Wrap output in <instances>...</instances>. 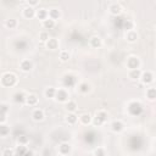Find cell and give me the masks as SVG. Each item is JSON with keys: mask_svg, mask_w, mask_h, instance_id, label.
Wrapping results in <instances>:
<instances>
[{"mask_svg": "<svg viewBox=\"0 0 156 156\" xmlns=\"http://www.w3.org/2000/svg\"><path fill=\"white\" fill-rule=\"evenodd\" d=\"M6 120V114H3V112H0V124H1L3 122H5Z\"/></svg>", "mask_w": 156, "mask_h": 156, "instance_id": "cell-39", "label": "cell"}, {"mask_svg": "<svg viewBox=\"0 0 156 156\" xmlns=\"http://www.w3.org/2000/svg\"><path fill=\"white\" fill-rule=\"evenodd\" d=\"M107 120V114L104 111H100L96 114V117L94 118V124L95 126H101V124Z\"/></svg>", "mask_w": 156, "mask_h": 156, "instance_id": "cell-4", "label": "cell"}, {"mask_svg": "<svg viewBox=\"0 0 156 156\" xmlns=\"http://www.w3.org/2000/svg\"><path fill=\"white\" fill-rule=\"evenodd\" d=\"M37 16H38L39 20H46V17H48V11L44 10V9H40L38 12H37Z\"/></svg>", "mask_w": 156, "mask_h": 156, "instance_id": "cell-27", "label": "cell"}, {"mask_svg": "<svg viewBox=\"0 0 156 156\" xmlns=\"http://www.w3.org/2000/svg\"><path fill=\"white\" fill-rule=\"evenodd\" d=\"M16 155L17 156H33V153L28 150V149L24 146V145H18L16 148Z\"/></svg>", "mask_w": 156, "mask_h": 156, "instance_id": "cell-5", "label": "cell"}, {"mask_svg": "<svg viewBox=\"0 0 156 156\" xmlns=\"http://www.w3.org/2000/svg\"><path fill=\"white\" fill-rule=\"evenodd\" d=\"M128 111L132 116H139L143 112V106H141V104L137 103V101H132L128 105Z\"/></svg>", "mask_w": 156, "mask_h": 156, "instance_id": "cell-1", "label": "cell"}, {"mask_svg": "<svg viewBox=\"0 0 156 156\" xmlns=\"http://www.w3.org/2000/svg\"><path fill=\"white\" fill-rule=\"evenodd\" d=\"M146 96L150 99V100H154V99L156 98V89L155 88H150L146 90Z\"/></svg>", "mask_w": 156, "mask_h": 156, "instance_id": "cell-28", "label": "cell"}, {"mask_svg": "<svg viewBox=\"0 0 156 156\" xmlns=\"http://www.w3.org/2000/svg\"><path fill=\"white\" fill-rule=\"evenodd\" d=\"M43 26L46 29H51L55 27V21H53L51 18H46V20H44V22H43Z\"/></svg>", "mask_w": 156, "mask_h": 156, "instance_id": "cell-18", "label": "cell"}, {"mask_svg": "<svg viewBox=\"0 0 156 156\" xmlns=\"http://www.w3.org/2000/svg\"><path fill=\"white\" fill-rule=\"evenodd\" d=\"M46 46L49 49H51V50H55V49H58V46H59V42L56 39H54V38H51V39H49L46 42Z\"/></svg>", "mask_w": 156, "mask_h": 156, "instance_id": "cell-14", "label": "cell"}, {"mask_svg": "<svg viewBox=\"0 0 156 156\" xmlns=\"http://www.w3.org/2000/svg\"><path fill=\"white\" fill-rule=\"evenodd\" d=\"M66 120H67V122L70 123V124H74V123L77 122V116L74 115V114H70V115L67 116Z\"/></svg>", "mask_w": 156, "mask_h": 156, "instance_id": "cell-33", "label": "cell"}, {"mask_svg": "<svg viewBox=\"0 0 156 156\" xmlns=\"http://www.w3.org/2000/svg\"><path fill=\"white\" fill-rule=\"evenodd\" d=\"M5 24H6V27H8V28L12 29V28H15V27L17 26V21L15 20V18H10V20L6 21Z\"/></svg>", "mask_w": 156, "mask_h": 156, "instance_id": "cell-29", "label": "cell"}, {"mask_svg": "<svg viewBox=\"0 0 156 156\" xmlns=\"http://www.w3.org/2000/svg\"><path fill=\"white\" fill-rule=\"evenodd\" d=\"M76 82H77V78L73 74H66L64 77V80H62L64 87H66V88H72V87L76 85Z\"/></svg>", "mask_w": 156, "mask_h": 156, "instance_id": "cell-3", "label": "cell"}, {"mask_svg": "<svg viewBox=\"0 0 156 156\" xmlns=\"http://www.w3.org/2000/svg\"><path fill=\"white\" fill-rule=\"evenodd\" d=\"M21 70L24 71V72H28L32 70V62H31L29 60H23L21 62Z\"/></svg>", "mask_w": 156, "mask_h": 156, "instance_id": "cell-13", "label": "cell"}, {"mask_svg": "<svg viewBox=\"0 0 156 156\" xmlns=\"http://www.w3.org/2000/svg\"><path fill=\"white\" fill-rule=\"evenodd\" d=\"M37 3H38L37 0H31V1H28V4H29V5H35Z\"/></svg>", "mask_w": 156, "mask_h": 156, "instance_id": "cell-40", "label": "cell"}, {"mask_svg": "<svg viewBox=\"0 0 156 156\" xmlns=\"http://www.w3.org/2000/svg\"><path fill=\"white\" fill-rule=\"evenodd\" d=\"M140 76H141V72H140L139 68L138 70H132L129 73V77L132 79H138V78H140Z\"/></svg>", "mask_w": 156, "mask_h": 156, "instance_id": "cell-25", "label": "cell"}, {"mask_svg": "<svg viewBox=\"0 0 156 156\" xmlns=\"http://www.w3.org/2000/svg\"><path fill=\"white\" fill-rule=\"evenodd\" d=\"M55 99H56L58 101H60V103H65V101H67V99H68L67 92H66L65 89H59V90H56Z\"/></svg>", "mask_w": 156, "mask_h": 156, "instance_id": "cell-6", "label": "cell"}, {"mask_svg": "<svg viewBox=\"0 0 156 156\" xmlns=\"http://www.w3.org/2000/svg\"><path fill=\"white\" fill-rule=\"evenodd\" d=\"M3 156H14V150H11V149H5L3 153Z\"/></svg>", "mask_w": 156, "mask_h": 156, "instance_id": "cell-37", "label": "cell"}, {"mask_svg": "<svg viewBox=\"0 0 156 156\" xmlns=\"http://www.w3.org/2000/svg\"><path fill=\"white\" fill-rule=\"evenodd\" d=\"M39 39H40L42 42H48V40H49V34H48L46 32H42V33L39 34Z\"/></svg>", "mask_w": 156, "mask_h": 156, "instance_id": "cell-34", "label": "cell"}, {"mask_svg": "<svg viewBox=\"0 0 156 156\" xmlns=\"http://www.w3.org/2000/svg\"><path fill=\"white\" fill-rule=\"evenodd\" d=\"M49 16H50V18L53 21H55V20H58V18L60 17V11L59 10H56V9H51L50 11H49V14H48Z\"/></svg>", "mask_w": 156, "mask_h": 156, "instance_id": "cell-20", "label": "cell"}, {"mask_svg": "<svg viewBox=\"0 0 156 156\" xmlns=\"http://www.w3.org/2000/svg\"><path fill=\"white\" fill-rule=\"evenodd\" d=\"M1 83L5 87H14L16 84V76L12 73H5L1 77Z\"/></svg>", "mask_w": 156, "mask_h": 156, "instance_id": "cell-2", "label": "cell"}, {"mask_svg": "<svg viewBox=\"0 0 156 156\" xmlns=\"http://www.w3.org/2000/svg\"><path fill=\"white\" fill-rule=\"evenodd\" d=\"M110 11H111V14H114V15H120V12H121V6L118 5V4H112L110 6Z\"/></svg>", "mask_w": 156, "mask_h": 156, "instance_id": "cell-21", "label": "cell"}, {"mask_svg": "<svg viewBox=\"0 0 156 156\" xmlns=\"http://www.w3.org/2000/svg\"><path fill=\"white\" fill-rule=\"evenodd\" d=\"M59 149H60V153H61V155H67V154H70V151H71V145L68 144V143H62V144L59 146Z\"/></svg>", "mask_w": 156, "mask_h": 156, "instance_id": "cell-10", "label": "cell"}, {"mask_svg": "<svg viewBox=\"0 0 156 156\" xmlns=\"http://www.w3.org/2000/svg\"><path fill=\"white\" fill-rule=\"evenodd\" d=\"M58 156H64V155H61V154H60V155H58Z\"/></svg>", "mask_w": 156, "mask_h": 156, "instance_id": "cell-41", "label": "cell"}, {"mask_svg": "<svg viewBox=\"0 0 156 156\" xmlns=\"http://www.w3.org/2000/svg\"><path fill=\"white\" fill-rule=\"evenodd\" d=\"M26 103L29 106H33V105H35L37 103H38V98H37L35 95H29V96L26 98Z\"/></svg>", "mask_w": 156, "mask_h": 156, "instance_id": "cell-22", "label": "cell"}, {"mask_svg": "<svg viewBox=\"0 0 156 156\" xmlns=\"http://www.w3.org/2000/svg\"><path fill=\"white\" fill-rule=\"evenodd\" d=\"M78 89H79V92H80V93H83V94H85V93H88V92H89L90 87H89V84H88V83H80V84H79V87H78Z\"/></svg>", "mask_w": 156, "mask_h": 156, "instance_id": "cell-26", "label": "cell"}, {"mask_svg": "<svg viewBox=\"0 0 156 156\" xmlns=\"http://www.w3.org/2000/svg\"><path fill=\"white\" fill-rule=\"evenodd\" d=\"M141 82L144 83V84H149V83H151L153 80H154V76H153V73L151 72H144V73H141Z\"/></svg>", "mask_w": 156, "mask_h": 156, "instance_id": "cell-8", "label": "cell"}, {"mask_svg": "<svg viewBox=\"0 0 156 156\" xmlns=\"http://www.w3.org/2000/svg\"><path fill=\"white\" fill-rule=\"evenodd\" d=\"M95 156H105V151H104V149L98 148L96 150H95Z\"/></svg>", "mask_w": 156, "mask_h": 156, "instance_id": "cell-38", "label": "cell"}, {"mask_svg": "<svg viewBox=\"0 0 156 156\" xmlns=\"http://www.w3.org/2000/svg\"><path fill=\"white\" fill-rule=\"evenodd\" d=\"M23 15H24V17H27V18H32V17L35 15V11H34V9H33V8H31V6H28V8L24 9Z\"/></svg>", "mask_w": 156, "mask_h": 156, "instance_id": "cell-15", "label": "cell"}, {"mask_svg": "<svg viewBox=\"0 0 156 156\" xmlns=\"http://www.w3.org/2000/svg\"><path fill=\"white\" fill-rule=\"evenodd\" d=\"M9 111V106L6 104H1L0 105V112H3V114H8Z\"/></svg>", "mask_w": 156, "mask_h": 156, "instance_id": "cell-36", "label": "cell"}, {"mask_svg": "<svg viewBox=\"0 0 156 156\" xmlns=\"http://www.w3.org/2000/svg\"><path fill=\"white\" fill-rule=\"evenodd\" d=\"M137 38H138V35H137V33L134 32V31H129V32H127V40L133 43L137 40Z\"/></svg>", "mask_w": 156, "mask_h": 156, "instance_id": "cell-23", "label": "cell"}, {"mask_svg": "<svg viewBox=\"0 0 156 156\" xmlns=\"http://www.w3.org/2000/svg\"><path fill=\"white\" fill-rule=\"evenodd\" d=\"M66 109H67V111H70V112H73L77 110V104L74 103V101H68L67 104H66Z\"/></svg>", "mask_w": 156, "mask_h": 156, "instance_id": "cell-24", "label": "cell"}, {"mask_svg": "<svg viewBox=\"0 0 156 156\" xmlns=\"http://www.w3.org/2000/svg\"><path fill=\"white\" fill-rule=\"evenodd\" d=\"M80 121H82V123H84V124L90 123V121H92L90 115L89 114H83L82 116H80Z\"/></svg>", "mask_w": 156, "mask_h": 156, "instance_id": "cell-32", "label": "cell"}, {"mask_svg": "<svg viewBox=\"0 0 156 156\" xmlns=\"http://www.w3.org/2000/svg\"><path fill=\"white\" fill-rule=\"evenodd\" d=\"M55 94H56V89L51 88V87L45 90V96L46 98H55Z\"/></svg>", "mask_w": 156, "mask_h": 156, "instance_id": "cell-31", "label": "cell"}, {"mask_svg": "<svg viewBox=\"0 0 156 156\" xmlns=\"http://www.w3.org/2000/svg\"><path fill=\"white\" fill-rule=\"evenodd\" d=\"M123 128H124V126H123V123L121 121H114L112 124H111V129L114 130V132H116V133L122 132Z\"/></svg>", "mask_w": 156, "mask_h": 156, "instance_id": "cell-9", "label": "cell"}, {"mask_svg": "<svg viewBox=\"0 0 156 156\" xmlns=\"http://www.w3.org/2000/svg\"><path fill=\"white\" fill-rule=\"evenodd\" d=\"M10 133V128L6 124H0V137H6Z\"/></svg>", "mask_w": 156, "mask_h": 156, "instance_id": "cell-19", "label": "cell"}, {"mask_svg": "<svg viewBox=\"0 0 156 156\" xmlns=\"http://www.w3.org/2000/svg\"><path fill=\"white\" fill-rule=\"evenodd\" d=\"M60 59H61L62 61H67L68 59H70V54H68L67 51H62V53L60 54Z\"/></svg>", "mask_w": 156, "mask_h": 156, "instance_id": "cell-35", "label": "cell"}, {"mask_svg": "<svg viewBox=\"0 0 156 156\" xmlns=\"http://www.w3.org/2000/svg\"><path fill=\"white\" fill-rule=\"evenodd\" d=\"M26 98H27V96L24 95L23 93H20V92H18V93H16V94L14 95V101L17 103V104H22V103L26 101Z\"/></svg>", "mask_w": 156, "mask_h": 156, "instance_id": "cell-11", "label": "cell"}, {"mask_svg": "<svg viewBox=\"0 0 156 156\" xmlns=\"http://www.w3.org/2000/svg\"><path fill=\"white\" fill-rule=\"evenodd\" d=\"M32 117H33L34 121H42L43 118H44V112H43L42 110H39V109H37V110L33 111Z\"/></svg>", "mask_w": 156, "mask_h": 156, "instance_id": "cell-12", "label": "cell"}, {"mask_svg": "<svg viewBox=\"0 0 156 156\" xmlns=\"http://www.w3.org/2000/svg\"><path fill=\"white\" fill-rule=\"evenodd\" d=\"M90 45L93 48H100L101 46V39L99 37H93L90 39Z\"/></svg>", "mask_w": 156, "mask_h": 156, "instance_id": "cell-16", "label": "cell"}, {"mask_svg": "<svg viewBox=\"0 0 156 156\" xmlns=\"http://www.w3.org/2000/svg\"><path fill=\"white\" fill-rule=\"evenodd\" d=\"M15 46H16L17 50H24V49H27V42L20 39L15 43Z\"/></svg>", "mask_w": 156, "mask_h": 156, "instance_id": "cell-17", "label": "cell"}, {"mask_svg": "<svg viewBox=\"0 0 156 156\" xmlns=\"http://www.w3.org/2000/svg\"><path fill=\"white\" fill-rule=\"evenodd\" d=\"M127 66H128V68H130V70H138L139 66H140V61L137 58H129L128 61H127Z\"/></svg>", "mask_w": 156, "mask_h": 156, "instance_id": "cell-7", "label": "cell"}, {"mask_svg": "<svg viewBox=\"0 0 156 156\" xmlns=\"http://www.w3.org/2000/svg\"><path fill=\"white\" fill-rule=\"evenodd\" d=\"M17 141H18V145H26V144H27V141H28V138H27V137L24 135V134L18 135Z\"/></svg>", "mask_w": 156, "mask_h": 156, "instance_id": "cell-30", "label": "cell"}]
</instances>
